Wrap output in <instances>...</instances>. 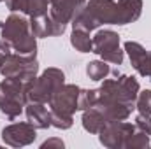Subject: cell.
Here are the masks:
<instances>
[{"mask_svg":"<svg viewBox=\"0 0 151 149\" xmlns=\"http://www.w3.org/2000/svg\"><path fill=\"white\" fill-rule=\"evenodd\" d=\"M67 25L53 19L47 12L42 16H32L30 18V30L35 37H56L65 32Z\"/></svg>","mask_w":151,"mask_h":149,"instance_id":"cell-12","label":"cell"},{"mask_svg":"<svg viewBox=\"0 0 151 149\" xmlns=\"http://www.w3.org/2000/svg\"><path fill=\"white\" fill-rule=\"evenodd\" d=\"M27 104L28 100L25 93V82L5 77V81L0 82V111L12 121L23 112Z\"/></svg>","mask_w":151,"mask_h":149,"instance_id":"cell-3","label":"cell"},{"mask_svg":"<svg viewBox=\"0 0 151 149\" xmlns=\"http://www.w3.org/2000/svg\"><path fill=\"white\" fill-rule=\"evenodd\" d=\"M70 44L81 53H93V39L90 37V32L74 28L70 35Z\"/></svg>","mask_w":151,"mask_h":149,"instance_id":"cell-17","label":"cell"},{"mask_svg":"<svg viewBox=\"0 0 151 149\" xmlns=\"http://www.w3.org/2000/svg\"><path fill=\"white\" fill-rule=\"evenodd\" d=\"M135 102H137V109H139L141 114H148V116H151V90L139 91Z\"/></svg>","mask_w":151,"mask_h":149,"instance_id":"cell-23","label":"cell"},{"mask_svg":"<svg viewBox=\"0 0 151 149\" xmlns=\"http://www.w3.org/2000/svg\"><path fill=\"white\" fill-rule=\"evenodd\" d=\"M0 2H4V0H0Z\"/></svg>","mask_w":151,"mask_h":149,"instance_id":"cell-30","label":"cell"},{"mask_svg":"<svg viewBox=\"0 0 151 149\" xmlns=\"http://www.w3.org/2000/svg\"><path fill=\"white\" fill-rule=\"evenodd\" d=\"M2 39L11 44V47L18 54L25 56H35L37 53V42L35 35L30 30V21L19 14H11L5 21L0 23Z\"/></svg>","mask_w":151,"mask_h":149,"instance_id":"cell-1","label":"cell"},{"mask_svg":"<svg viewBox=\"0 0 151 149\" xmlns=\"http://www.w3.org/2000/svg\"><path fill=\"white\" fill-rule=\"evenodd\" d=\"M65 82V74L60 69H47L39 77H34L25 82V93L28 102H40L47 104L51 95Z\"/></svg>","mask_w":151,"mask_h":149,"instance_id":"cell-2","label":"cell"},{"mask_svg":"<svg viewBox=\"0 0 151 149\" xmlns=\"http://www.w3.org/2000/svg\"><path fill=\"white\" fill-rule=\"evenodd\" d=\"M135 128L141 130V132H144V133H148L151 137V116L139 112V116L135 117Z\"/></svg>","mask_w":151,"mask_h":149,"instance_id":"cell-25","label":"cell"},{"mask_svg":"<svg viewBox=\"0 0 151 149\" xmlns=\"http://www.w3.org/2000/svg\"><path fill=\"white\" fill-rule=\"evenodd\" d=\"M79 88L76 84H62L49 98V107L51 111L62 112V114H69L72 116L77 111V98H79Z\"/></svg>","mask_w":151,"mask_h":149,"instance_id":"cell-7","label":"cell"},{"mask_svg":"<svg viewBox=\"0 0 151 149\" xmlns=\"http://www.w3.org/2000/svg\"><path fill=\"white\" fill-rule=\"evenodd\" d=\"M49 114H51V126H55L58 130H67L72 126V116L51 111V109H49Z\"/></svg>","mask_w":151,"mask_h":149,"instance_id":"cell-22","label":"cell"},{"mask_svg":"<svg viewBox=\"0 0 151 149\" xmlns=\"http://www.w3.org/2000/svg\"><path fill=\"white\" fill-rule=\"evenodd\" d=\"M84 9L99 25H116V2L114 0H88Z\"/></svg>","mask_w":151,"mask_h":149,"instance_id":"cell-10","label":"cell"},{"mask_svg":"<svg viewBox=\"0 0 151 149\" xmlns=\"http://www.w3.org/2000/svg\"><path fill=\"white\" fill-rule=\"evenodd\" d=\"M27 119L32 126H35L37 130L42 128H47L51 126V114L46 109V104H40V102H28L27 105Z\"/></svg>","mask_w":151,"mask_h":149,"instance_id":"cell-14","label":"cell"},{"mask_svg":"<svg viewBox=\"0 0 151 149\" xmlns=\"http://www.w3.org/2000/svg\"><path fill=\"white\" fill-rule=\"evenodd\" d=\"M42 149H47V148H63V142L60 140V139H49V140H46L42 146H40Z\"/></svg>","mask_w":151,"mask_h":149,"instance_id":"cell-29","label":"cell"},{"mask_svg":"<svg viewBox=\"0 0 151 149\" xmlns=\"http://www.w3.org/2000/svg\"><path fill=\"white\" fill-rule=\"evenodd\" d=\"M47 4L49 0H28V11L27 14L32 16H42L47 12Z\"/></svg>","mask_w":151,"mask_h":149,"instance_id":"cell-24","label":"cell"},{"mask_svg":"<svg viewBox=\"0 0 151 149\" xmlns=\"http://www.w3.org/2000/svg\"><path fill=\"white\" fill-rule=\"evenodd\" d=\"M142 12V0H118L116 25H128L139 19Z\"/></svg>","mask_w":151,"mask_h":149,"instance_id":"cell-13","label":"cell"},{"mask_svg":"<svg viewBox=\"0 0 151 149\" xmlns=\"http://www.w3.org/2000/svg\"><path fill=\"white\" fill-rule=\"evenodd\" d=\"M9 54H11V44L7 40L0 39V69L4 67V63H5V60H7Z\"/></svg>","mask_w":151,"mask_h":149,"instance_id":"cell-27","label":"cell"},{"mask_svg":"<svg viewBox=\"0 0 151 149\" xmlns=\"http://www.w3.org/2000/svg\"><path fill=\"white\" fill-rule=\"evenodd\" d=\"M125 51H127V54H128V58H130L132 67L141 74V70H142V67H144V63H146V58H148L146 49H144L139 42L128 40V42H125Z\"/></svg>","mask_w":151,"mask_h":149,"instance_id":"cell-16","label":"cell"},{"mask_svg":"<svg viewBox=\"0 0 151 149\" xmlns=\"http://www.w3.org/2000/svg\"><path fill=\"white\" fill-rule=\"evenodd\" d=\"M39 72V63L35 56H25V54H18V53H11L4 63V67L0 69V74L7 79H18V81H30L34 77H37Z\"/></svg>","mask_w":151,"mask_h":149,"instance_id":"cell-4","label":"cell"},{"mask_svg":"<svg viewBox=\"0 0 151 149\" xmlns=\"http://www.w3.org/2000/svg\"><path fill=\"white\" fill-rule=\"evenodd\" d=\"M5 2H7L9 11H12V12L27 14V11H28V0H5Z\"/></svg>","mask_w":151,"mask_h":149,"instance_id":"cell-26","label":"cell"},{"mask_svg":"<svg viewBox=\"0 0 151 149\" xmlns=\"http://www.w3.org/2000/svg\"><path fill=\"white\" fill-rule=\"evenodd\" d=\"M135 132V125L127 123V121H109L100 132L99 139L102 146L109 149H119L125 146V140Z\"/></svg>","mask_w":151,"mask_h":149,"instance_id":"cell-6","label":"cell"},{"mask_svg":"<svg viewBox=\"0 0 151 149\" xmlns=\"http://www.w3.org/2000/svg\"><path fill=\"white\" fill-rule=\"evenodd\" d=\"M93 107H97L102 112L107 121H125L134 111V104L107 100V98H100V97H97V102Z\"/></svg>","mask_w":151,"mask_h":149,"instance_id":"cell-11","label":"cell"},{"mask_svg":"<svg viewBox=\"0 0 151 149\" xmlns=\"http://www.w3.org/2000/svg\"><path fill=\"white\" fill-rule=\"evenodd\" d=\"M148 146H150V135L135 128V132L125 140V146H123V148H127V149H142V148H148Z\"/></svg>","mask_w":151,"mask_h":149,"instance_id":"cell-20","label":"cell"},{"mask_svg":"<svg viewBox=\"0 0 151 149\" xmlns=\"http://www.w3.org/2000/svg\"><path fill=\"white\" fill-rule=\"evenodd\" d=\"M86 74L91 81H104L111 74V67L104 60H95V62H90L86 65Z\"/></svg>","mask_w":151,"mask_h":149,"instance_id":"cell-18","label":"cell"},{"mask_svg":"<svg viewBox=\"0 0 151 149\" xmlns=\"http://www.w3.org/2000/svg\"><path fill=\"white\" fill-rule=\"evenodd\" d=\"M99 97L97 90H81L79 91V98H77V111H86L90 107L95 105Z\"/></svg>","mask_w":151,"mask_h":149,"instance_id":"cell-21","label":"cell"},{"mask_svg":"<svg viewBox=\"0 0 151 149\" xmlns=\"http://www.w3.org/2000/svg\"><path fill=\"white\" fill-rule=\"evenodd\" d=\"M35 130L37 128L32 126L30 123H12L2 130V139L11 148H23L35 140Z\"/></svg>","mask_w":151,"mask_h":149,"instance_id":"cell-8","label":"cell"},{"mask_svg":"<svg viewBox=\"0 0 151 149\" xmlns=\"http://www.w3.org/2000/svg\"><path fill=\"white\" fill-rule=\"evenodd\" d=\"M93 53L99 54L104 62L121 65L123 51L119 49V35L113 30H100L93 37Z\"/></svg>","mask_w":151,"mask_h":149,"instance_id":"cell-5","label":"cell"},{"mask_svg":"<svg viewBox=\"0 0 151 149\" xmlns=\"http://www.w3.org/2000/svg\"><path fill=\"white\" fill-rule=\"evenodd\" d=\"M109 121L104 117V114L97 107H90L83 111V128L90 133H99Z\"/></svg>","mask_w":151,"mask_h":149,"instance_id":"cell-15","label":"cell"},{"mask_svg":"<svg viewBox=\"0 0 151 149\" xmlns=\"http://www.w3.org/2000/svg\"><path fill=\"white\" fill-rule=\"evenodd\" d=\"M72 23V28H79V30H86V32H93L95 28H99L100 25L88 14V11L83 7L77 14L74 16V19L70 21Z\"/></svg>","mask_w":151,"mask_h":149,"instance_id":"cell-19","label":"cell"},{"mask_svg":"<svg viewBox=\"0 0 151 149\" xmlns=\"http://www.w3.org/2000/svg\"><path fill=\"white\" fill-rule=\"evenodd\" d=\"M142 77H146V79H150L151 81V53H148V58H146V63H144V67H142V70H141V74Z\"/></svg>","mask_w":151,"mask_h":149,"instance_id":"cell-28","label":"cell"},{"mask_svg":"<svg viewBox=\"0 0 151 149\" xmlns=\"http://www.w3.org/2000/svg\"><path fill=\"white\" fill-rule=\"evenodd\" d=\"M84 5L86 0H49V16L67 25L74 19V16Z\"/></svg>","mask_w":151,"mask_h":149,"instance_id":"cell-9","label":"cell"}]
</instances>
